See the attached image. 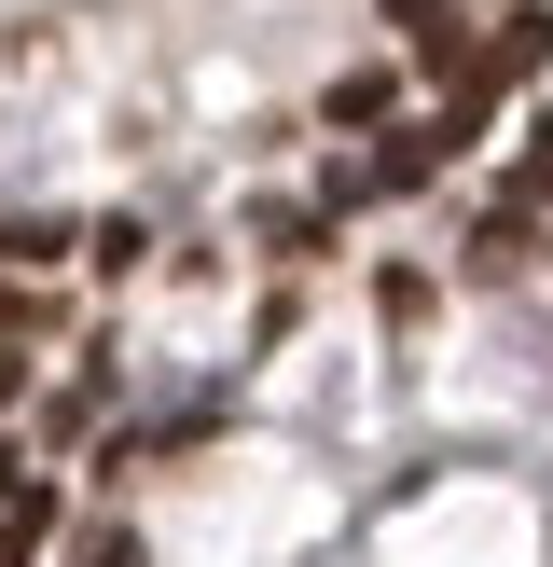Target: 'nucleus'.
I'll return each instance as SVG.
<instances>
[{
  "instance_id": "obj_1",
  "label": "nucleus",
  "mask_w": 553,
  "mask_h": 567,
  "mask_svg": "<svg viewBox=\"0 0 553 567\" xmlns=\"http://www.w3.org/2000/svg\"><path fill=\"white\" fill-rule=\"evenodd\" d=\"M70 221H55V208H14V221H0V264H14V277H42V264H70Z\"/></svg>"
},
{
  "instance_id": "obj_2",
  "label": "nucleus",
  "mask_w": 553,
  "mask_h": 567,
  "mask_svg": "<svg viewBox=\"0 0 553 567\" xmlns=\"http://www.w3.org/2000/svg\"><path fill=\"white\" fill-rule=\"evenodd\" d=\"M42 526H55V485H42V471H14V498H0V567L42 554Z\"/></svg>"
},
{
  "instance_id": "obj_3",
  "label": "nucleus",
  "mask_w": 553,
  "mask_h": 567,
  "mask_svg": "<svg viewBox=\"0 0 553 567\" xmlns=\"http://www.w3.org/2000/svg\"><path fill=\"white\" fill-rule=\"evenodd\" d=\"M540 55H553V14L525 0V14H498V55H484V83H525Z\"/></svg>"
},
{
  "instance_id": "obj_4",
  "label": "nucleus",
  "mask_w": 553,
  "mask_h": 567,
  "mask_svg": "<svg viewBox=\"0 0 553 567\" xmlns=\"http://www.w3.org/2000/svg\"><path fill=\"white\" fill-rule=\"evenodd\" d=\"M387 111H401V83H387V70H346V83H332V125H387Z\"/></svg>"
},
{
  "instance_id": "obj_5",
  "label": "nucleus",
  "mask_w": 553,
  "mask_h": 567,
  "mask_svg": "<svg viewBox=\"0 0 553 567\" xmlns=\"http://www.w3.org/2000/svg\"><path fill=\"white\" fill-rule=\"evenodd\" d=\"M14 402H28V347L0 332V415H14Z\"/></svg>"
},
{
  "instance_id": "obj_6",
  "label": "nucleus",
  "mask_w": 553,
  "mask_h": 567,
  "mask_svg": "<svg viewBox=\"0 0 553 567\" xmlns=\"http://www.w3.org/2000/svg\"><path fill=\"white\" fill-rule=\"evenodd\" d=\"M83 567H138V540H125V526H97V540H83Z\"/></svg>"
},
{
  "instance_id": "obj_7",
  "label": "nucleus",
  "mask_w": 553,
  "mask_h": 567,
  "mask_svg": "<svg viewBox=\"0 0 553 567\" xmlns=\"http://www.w3.org/2000/svg\"><path fill=\"white\" fill-rule=\"evenodd\" d=\"M0 498H14V443H0Z\"/></svg>"
}]
</instances>
